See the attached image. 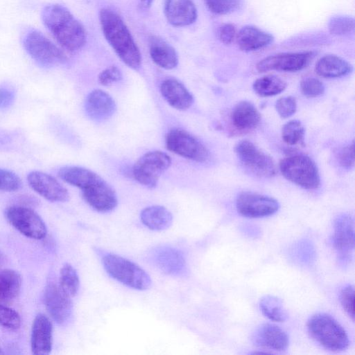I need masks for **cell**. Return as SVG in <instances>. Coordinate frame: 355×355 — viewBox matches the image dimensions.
<instances>
[{
	"instance_id": "cell-1",
	"label": "cell",
	"mask_w": 355,
	"mask_h": 355,
	"mask_svg": "<svg viewBox=\"0 0 355 355\" xmlns=\"http://www.w3.org/2000/svg\"><path fill=\"white\" fill-rule=\"evenodd\" d=\"M44 24L58 42L66 50H80L86 42V32L82 24L64 6L53 3L42 12Z\"/></svg>"
},
{
	"instance_id": "cell-2",
	"label": "cell",
	"mask_w": 355,
	"mask_h": 355,
	"mask_svg": "<svg viewBox=\"0 0 355 355\" xmlns=\"http://www.w3.org/2000/svg\"><path fill=\"white\" fill-rule=\"evenodd\" d=\"M99 19L103 35L119 58L129 67L138 69L141 53L122 19L107 8L100 11Z\"/></svg>"
},
{
	"instance_id": "cell-3",
	"label": "cell",
	"mask_w": 355,
	"mask_h": 355,
	"mask_svg": "<svg viewBox=\"0 0 355 355\" xmlns=\"http://www.w3.org/2000/svg\"><path fill=\"white\" fill-rule=\"evenodd\" d=\"M311 336L321 346L332 352L347 348L349 337L344 328L333 317L326 313L312 315L307 322Z\"/></svg>"
},
{
	"instance_id": "cell-4",
	"label": "cell",
	"mask_w": 355,
	"mask_h": 355,
	"mask_svg": "<svg viewBox=\"0 0 355 355\" xmlns=\"http://www.w3.org/2000/svg\"><path fill=\"white\" fill-rule=\"evenodd\" d=\"M102 263L107 274L130 288L143 291L150 286L151 279L146 270L126 258L107 253L103 256Z\"/></svg>"
},
{
	"instance_id": "cell-5",
	"label": "cell",
	"mask_w": 355,
	"mask_h": 355,
	"mask_svg": "<svg viewBox=\"0 0 355 355\" xmlns=\"http://www.w3.org/2000/svg\"><path fill=\"white\" fill-rule=\"evenodd\" d=\"M283 176L306 189H316L320 185L318 168L309 157L296 154L282 159L279 164Z\"/></svg>"
},
{
	"instance_id": "cell-6",
	"label": "cell",
	"mask_w": 355,
	"mask_h": 355,
	"mask_svg": "<svg viewBox=\"0 0 355 355\" xmlns=\"http://www.w3.org/2000/svg\"><path fill=\"white\" fill-rule=\"evenodd\" d=\"M23 45L29 55L41 66L49 67L67 60L64 52L37 30H31L25 35Z\"/></svg>"
},
{
	"instance_id": "cell-7",
	"label": "cell",
	"mask_w": 355,
	"mask_h": 355,
	"mask_svg": "<svg viewBox=\"0 0 355 355\" xmlns=\"http://www.w3.org/2000/svg\"><path fill=\"white\" fill-rule=\"evenodd\" d=\"M171 164L170 156L161 150L149 151L134 164L132 175L140 184L153 189L157 184L162 174Z\"/></svg>"
},
{
	"instance_id": "cell-8",
	"label": "cell",
	"mask_w": 355,
	"mask_h": 355,
	"mask_svg": "<svg viewBox=\"0 0 355 355\" xmlns=\"http://www.w3.org/2000/svg\"><path fill=\"white\" fill-rule=\"evenodd\" d=\"M165 144L169 151L195 162H205L209 157L206 146L195 136L182 128L171 129L166 135Z\"/></svg>"
},
{
	"instance_id": "cell-9",
	"label": "cell",
	"mask_w": 355,
	"mask_h": 355,
	"mask_svg": "<svg viewBox=\"0 0 355 355\" xmlns=\"http://www.w3.org/2000/svg\"><path fill=\"white\" fill-rule=\"evenodd\" d=\"M234 151L244 167L256 176L269 178L275 175L276 166L272 159L251 141H239Z\"/></svg>"
},
{
	"instance_id": "cell-10",
	"label": "cell",
	"mask_w": 355,
	"mask_h": 355,
	"mask_svg": "<svg viewBox=\"0 0 355 355\" xmlns=\"http://www.w3.org/2000/svg\"><path fill=\"white\" fill-rule=\"evenodd\" d=\"M7 220L25 236L41 240L46 236L47 228L40 216L33 209L24 206H10L5 211Z\"/></svg>"
},
{
	"instance_id": "cell-11",
	"label": "cell",
	"mask_w": 355,
	"mask_h": 355,
	"mask_svg": "<svg viewBox=\"0 0 355 355\" xmlns=\"http://www.w3.org/2000/svg\"><path fill=\"white\" fill-rule=\"evenodd\" d=\"M313 51L281 53L271 55L260 60L256 66L259 72L278 71L295 72L306 67L315 57Z\"/></svg>"
},
{
	"instance_id": "cell-12",
	"label": "cell",
	"mask_w": 355,
	"mask_h": 355,
	"mask_svg": "<svg viewBox=\"0 0 355 355\" xmlns=\"http://www.w3.org/2000/svg\"><path fill=\"white\" fill-rule=\"evenodd\" d=\"M237 211L248 218H263L273 215L279 205L275 198L250 191L241 192L236 200Z\"/></svg>"
},
{
	"instance_id": "cell-13",
	"label": "cell",
	"mask_w": 355,
	"mask_h": 355,
	"mask_svg": "<svg viewBox=\"0 0 355 355\" xmlns=\"http://www.w3.org/2000/svg\"><path fill=\"white\" fill-rule=\"evenodd\" d=\"M81 190L84 200L98 212L110 211L117 205L114 190L100 175Z\"/></svg>"
},
{
	"instance_id": "cell-14",
	"label": "cell",
	"mask_w": 355,
	"mask_h": 355,
	"mask_svg": "<svg viewBox=\"0 0 355 355\" xmlns=\"http://www.w3.org/2000/svg\"><path fill=\"white\" fill-rule=\"evenodd\" d=\"M44 302L51 317L59 324H64L70 319L73 305L71 297L53 282L48 284L44 290Z\"/></svg>"
},
{
	"instance_id": "cell-15",
	"label": "cell",
	"mask_w": 355,
	"mask_h": 355,
	"mask_svg": "<svg viewBox=\"0 0 355 355\" xmlns=\"http://www.w3.org/2000/svg\"><path fill=\"white\" fill-rule=\"evenodd\" d=\"M27 181L34 191L49 201L63 202L69 198L67 189L49 174L31 171L27 176Z\"/></svg>"
},
{
	"instance_id": "cell-16",
	"label": "cell",
	"mask_w": 355,
	"mask_h": 355,
	"mask_svg": "<svg viewBox=\"0 0 355 355\" xmlns=\"http://www.w3.org/2000/svg\"><path fill=\"white\" fill-rule=\"evenodd\" d=\"M333 243L341 261L347 262L354 247V220L349 215L342 214L335 220Z\"/></svg>"
},
{
	"instance_id": "cell-17",
	"label": "cell",
	"mask_w": 355,
	"mask_h": 355,
	"mask_svg": "<svg viewBox=\"0 0 355 355\" xmlns=\"http://www.w3.org/2000/svg\"><path fill=\"white\" fill-rule=\"evenodd\" d=\"M52 346V322L46 315L39 313L33 321L31 336V352L36 355H46L51 352Z\"/></svg>"
},
{
	"instance_id": "cell-18",
	"label": "cell",
	"mask_w": 355,
	"mask_h": 355,
	"mask_svg": "<svg viewBox=\"0 0 355 355\" xmlns=\"http://www.w3.org/2000/svg\"><path fill=\"white\" fill-rule=\"evenodd\" d=\"M252 340L259 347L277 352L286 350L289 343L287 334L279 327L270 323L262 324L257 328Z\"/></svg>"
},
{
	"instance_id": "cell-19",
	"label": "cell",
	"mask_w": 355,
	"mask_h": 355,
	"mask_svg": "<svg viewBox=\"0 0 355 355\" xmlns=\"http://www.w3.org/2000/svg\"><path fill=\"white\" fill-rule=\"evenodd\" d=\"M85 111L90 119L102 121L110 119L115 112L116 106L112 97L102 89H94L86 97Z\"/></svg>"
},
{
	"instance_id": "cell-20",
	"label": "cell",
	"mask_w": 355,
	"mask_h": 355,
	"mask_svg": "<svg viewBox=\"0 0 355 355\" xmlns=\"http://www.w3.org/2000/svg\"><path fill=\"white\" fill-rule=\"evenodd\" d=\"M160 92L165 101L178 110H186L193 103L191 92L180 81L174 78L164 79L161 83Z\"/></svg>"
},
{
	"instance_id": "cell-21",
	"label": "cell",
	"mask_w": 355,
	"mask_h": 355,
	"mask_svg": "<svg viewBox=\"0 0 355 355\" xmlns=\"http://www.w3.org/2000/svg\"><path fill=\"white\" fill-rule=\"evenodd\" d=\"M164 15L174 26L193 24L197 18V10L192 0H165Z\"/></svg>"
},
{
	"instance_id": "cell-22",
	"label": "cell",
	"mask_w": 355,
	"mask_h": 355,
	"mask_svg": "<svg viewBox=\"0 0 355 355\" xmlns=\"http://www.w3.org/2000/svg\"><path fill=\"white\" fill-rule=\"evenodd\" d=\"M239 49L245 52L257 51L270 45L273 36L254 26L243 27L236 36Z\"/></svg>"
},
{
	"instance_id": "cell-23",
	"label": "cell",
	"mask_w": 355,
	"mask_h": 355,
	"mask_svg": "<svg viewBox=\"0 0 355 355\" xmlns=\"http://www.w3.org/2000/svg\"><path fill=\"white\" fill-rule=\"evenodd\" d=\"M155 262L165 273L180 275L186 270V261L181 251L171 247L159 248L154 254Z\"/></svg>"
},
{
	"instance_id": "cell-24",
	"label": "cell",
	"mask_w": 355,
	"mask_h": 355,
	"mask_svg": "<svg viewBox=\"0 0 355 355\" xmlns=\"http://www.w3.org/2000/svg\"><path fill=\"white\" fill-rule=\"evenodd\" d=\"M232 125L240 131L254 129L260 123L261 115L256 107L247 101L239 102L231 114Z\"/></svg>"
},
{
	"instance_id": "cell-25",
	"label": "cell",
	"mask_w": 355,
	"mask_h": 355,
	"mask_svg": "<svg viewBox=\"0 0 355 355\" xmlns=\"http://www.w3.org/2000/svg\"><path fill=\"white\" fill-rule=\"evenodd\" d=\"M149 52L153 61L163 69H172L178 64L175 50L162 38L156 36L150 38Z\"/></svg>"
},
{
	"instance_id": "cell-26",
	"label": "cell",
	"mask_w": 355,
	"mask_h": 355,
	"mask_svg": "<svg viewBox=\"0 0 355 355\" xmlns=\"http://www.w3.org/2000/svg\"><path fill=\"white\" fill-rule=\"evenodd\" d=\"M352 65L343 58L335 55H327L320 58L315 64V73L323 78H335L349 74Z\"/></svg>"
},
{
	"instance_id": "cell-27",
	"label": "cell",
	"mask_w": 355,
	"mask_h": 355,
	"mask_svg": "<svg viewBox=\"0 0 355 355\" xmlns=\"http://www.w3.org/2000/svg\"><path fill=\"white\" fill-rule=\"evenodd\" d=\"M140 218L146 227L155 231L166 230L173 222L171 213L161 205H152L144 208L141 211Z\"/></svg>"
},
{
	"instance_id": "cell-28",
	"label": "cell",
	"mask_w": 355,
	"mask_h": 355,
	"mask_svg": "<svg viewBox=\"0 0 355 355\" xmlns=\"http://www.w3.org/2000/svg\"><path fill=\"white\" fill-rule=\"evenodd\" d=\"M58 177L64 182L83 189L99 175L88 168L77 166H66L60 168Z\"/></svg>"
},
{
	"instance_id": "cell-29",
	"label": "cell",
	"mask_w": 355,
	"mask_h": 355,
	"mask_svg": "<svg viewBox=\"0 0 355 355\" xmlns=\"http://www.w3.org/2000/svg\"><path fill=\"white\" fill-rule=\"evenodd\" d=\"M22 284L21 275L12 269L0 270V301L10 302L19 294Z\"/></svg>"
},
{
	"instance_id": "cell-30",
	"label": "cell",
	"mask_w": 355,
	"mask_h": 355,
	"mask_svg": "<svg viewBox=\"0 0 355 355\" xmlns=\"http://www.w3.org/2000/svg\"><path fill=\"white\" fill-rule=\"evenodd\" d=\"M252 88L259 96L268 97L282 93L286 88V83L279 77L268 75L257 78Z\"/></svg>"
},
{
	"instance_id": "cell-31",
	"label": "cell",
	"mask_w": 355,
	"mask_h": 355,
	"mask_svg": "<svg viewBox=\"0 0 355 355\" xmlns=\"http://www.w3.org/2000/svg\"><path fill=\"white\" fill-rule=\"evenodd\" d=\"M259 306L263 314L275 322H284L288 317L282 301L272 295H266L261 298Z\"/></svg>"
},
{
	"instance_id": "cell-32",
	"label": "cell",
	"mask_w": 355,
	"mask_h": 355,
	"mask_svg": "<svg viewBox=\"0 0 355 355\" xmlns=\"http://www.w3.org/2000/svg\"><path fill=\"white\" fill-rule=\"evenodd\" d=\"M59 285L71 297L78 292L80 280L76 270L70 264L64 263L60 269Z\"/></svg>"
},
{
	"instance_id": "cell-33",
	"label": "cell",
	"mask_w": 355,
	"mask_h": 355,
	"mask_svg": "<svg viewBox=\"0 0 355 355\" xmlns=\"http://www.w3.org/2000/svg\"><path fill=\"white\" fill-rule=\"evenodd\" d=\"M304 132V128L302 123L297 120H292L282 127V137L285 143L293 146L303 142Z\"/></svg>"
},
{
	"instance_id": "cell-34",
	"label": "cell",
	"mask_w": 355,
	"mask_h": 355,
	"mask_svg": "<svg viewBox=\"0 0 355 355\" xmlns=\"http://www.w3.org/2000/svg\"><path fill=\"white\" fill-rule=\"evenodd\" d=\"M207 8L217 15H227L239 10L243 0H205Z\"/></svg>"
},
{
	"instance_id": "cell-35",
	"label": "cell",
	"mask_w": 355,
	"mask_h": 355,
	"mask_svg": "<svg viewBox=\"0 0 355 355\" xmlns=\"http://www.w3.org/2000/svg\"><path fill=\"white\" fill-rule=\"evenodd\" d=\"M21 324L19 314L13 309L0 304V325L10 330L18 329Z\"/></svg>"
},
{
	"instance_id": "cell-36",
	"label": "cell",
	"mask_w": 355,
	"mask_h": 355,
	"mask_svg": "<svg viewBox=\"0 0 355 355\" xmlns=\"http://www.w3.org/2000/svg\"><path fill=\"white\" fill-rule=\"evenodd\" d=\"M300 89L304 96L315 98L323 94L324 86L320 80L313 77H308L302 80Z\"/></svg>"
},
{
	"instance_id": "cell-37",
	"label": "cell",
	"mask_w": 355,
	"mask_h": 355,
	"mask_svg": "<svg viewBox=\"0 0 355 355\" xmlns=\"http://www.w3.org/2000/svg\"><path fill=\"white\" fill-rule=\"evenodd\" d=\"M21 181L15 173L3 168H0V191H15L19 189Z\"/></svg>"
},
{
	"instance_id": "cell-38",
	"label": "cell",
	"mask_w": 355,
	"mask_h": 355,
	"mask_svg": "<svg viewBox=\"0 0 355 355\" xmlns=\"http://www.w3.org/2000/svg\"><path fill=\"white\" fill-rule=\"evenodd\" d=\"M354 19L348 17H335L329 23V31L335 35H344L350 33L354 30Z\"/></svg>"
},
{
	"instance_id": "cell-39",
	"label": "cell",
	"mask_w": 355,
	"mask_h": 355,
	"mask_svg": "<svg viewBox=\"0 0 355 355\" xmlns=\"http://www.w3.org/2000/svg\"><path fill=\"white\" fill-rule=\"evenodd\" d=\"M275 109L282 119L293 115L297 110V102L294 97L288 96L279 98L275 103Z\"/></svg>"
},
{
	"instance_id": "cell-40",
	"label": "cell",
	"mask_w": 355,
	"mask_h": 355,
	"mask_svg": "<svg viewBox=\"0 0 355 355\" xmlns=\"http://www.w3.org/2000/svg\"><path fill=\"white\" fill-rule=\"evenodd\" d=\"M122 79V73L116 66H110L103 70L98 76V83L103 86H110Z\"/></svg>"
},
{
	"instance_id": "cell-41",
	"label": "cell",
	"mask_w": 355,
	"mask_h": 355,
	"mask_svg": "<svg viewBox=\"0 0 355 355\" xmlns=\"http://www.w3.org/2000/svg\"><path fill=\"white\" fill-rule=\"evenodd\" d=\"M354 289L352 286H347L341 291L340 295L341 305L352 320L354 318Z\"/></svg>"
},
{
	"instance_id": "cell-42",
	"label": "cell",
	"mask_w": 355,
	"mask_h": 355,
	"mask_svg": "<svg viewBox=\"0 0 355 355\" xmlns=\"http://www.w3.org/2000/svg\"><path fill=\"white\" fill-rule=\"evenodd\" d=\"M338 161L343 168H351L354 165V142L340 149L337 156Z\"/></svg>"
},
{
	"instance_id": "cell-43",
	"label": "cell",
	"mask_w": 355,
	"mask_h": 355,
	"mask_svg": "<svg viewBox=\"0 0 355 355\" xmlns=\"http://www.w3.org/2000/svg\"><path fill=\"white\" fill-rule=\"evenodd\" d=\"M236 36V27L232 24H224L218 30V37L224 44H230Z\"/></svg>"
},
{
	"instance_id": "cell-44",
	"label": "cell",
	"mask_w": 355,
	"mask_h": 355,
	"mask_svg": "<svg viewBox=\"0 0 355 355\" xmlns=\"http://www.w3.org/2000/svg\"><path fill=\"white\" fill-rule=\"evenodd\" d=\"M14 94L8 88L0 87V109L10 107L14 101Z\"/></svg>"
},
{
	"instance_id": "cell-45",
	"label": "cell",
	"mask_w": 355,
	"mask_h": 355,
	"mask_svg": "<svg viewBox=\"0 0 355 355\" xmlns=\"http://www.w3.org/2000/svg\"><path fill=\"white\" fill-rule=\"evenodd\" d=\"M154 0H139V5L141 8L148 9L149 8Z\"/></svg>"
},
{
	"instance_id": "cell-46",
	"label": "cell",
	"mask_w": 355,
	"mask_h": 355,
	"mask_svg": "<svg viewBox=\"0 0 355 355\" xmlns=\"http://www.w3.org/2000/svg\"><path fill=\"white\" fill-rule=\"evenodd\" d=\"M3 261V254H1V252H0V265L1 263V262Z\"/></svg>"
},
{
	"instance_id": "cell-47",
	"label": "cell",
	"mask_w": 355,
	"mask_h": 355,
	"mask_svg": "<svg viewBox=\"0 0 355 355\" xmlns=\"http://www.w3.org/2000/svg\"><path fill=\"white\" fill-rule=\"evenodd\" d=\"M4 352L2 350V349L0 347V354H3Z\"/></svg>"
}]
</instances>
